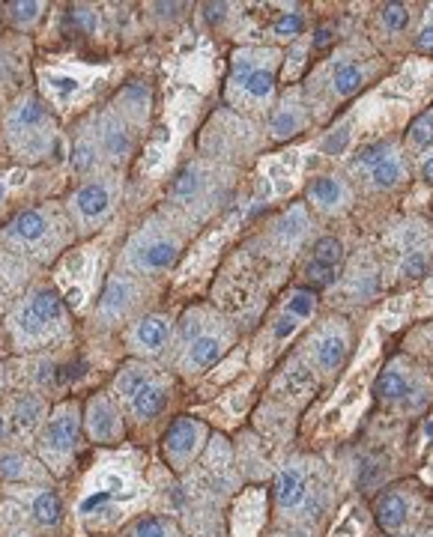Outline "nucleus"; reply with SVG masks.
Wrapping results in <instances>:
<instances>
[{"label":"nucleus","mask_w":433,"mask_h":537,"mask_svg":"<svg viewBox=\"0 0 433 537\" xmlns=\"http://www.w3.org/2000/svg\"><path fill=\"white\" fill-rule=\"evenodd\" d=\"M0 478L6 484H27V487H42L48 484L51 472L30 460L27 454H0Z\"/></svg>","instance_id":"obj_8"},{"label":"nucleus","mask_w":433,"mask_h":537,"mask_svg":"<svg viewBox=\"0 0 433 537\" xmlns=\"http://www.w3.org/2000/svg\"><path fill=\"white\" fill-rule=\"evenodd\" d=\"M416 45H419V51H425V54H433V21H428V24L422 27V33H419Z\"/></svg>","instance_id":"obj_40"},{"label":"nucleus","mask_w":433,"mask_h":537,"mask_svg":"<svg viewBox=\"0 0 433 537\" xmlns=\"http://www.w3.org/2000/svg\"><path fill=\"white\" fill-rule=\"evenodd\" d=\"M314 356H317V364H320L323 370H338L341 361H344V356H347V341H344V335L326 332V335L317 341Z\"/></svg>","instance_id":"obj_19"},{"label":"nucleus","mask_w":433,"mask_h":537,"mask_svg":"<svg viewBox=\"0 0 433 537\" xmlns=\"http://www.w3.org/2000/svg\"><path fill=\"white\" fill-rule=\"evenodd\" d=\"M195 188H198V179H195V174H183L174 191H177V197H180V200H192Z\"/></svg>","instance_id":"obj_39"},{"label":"nucleus","mask_w":433,"mask_h":537,"mask_svg":"<svg viewBox=\"0 0 433 537\" xmlns=\"http://www.w3.org/2000/svg\"><path fill=\"white\" fill-rule=\"evenodd\" d=\"M428 266H431V257L422 248H410L404 263H401V275L404 278H422L428 272Z\"/></svg>","instance_id":"obj_28"},{"label":"nucleus","mask_w":433,"mask_h":537,"mask_svg":"<svg viewBox=\"0 0 433 537\" xmlns=\"http://www.w3.org/2000/svg\"><path fill=\"white\" fill-rule=\"evenodd\" d=\"M51 138H54V132H51V120H48L42 102L24 99L9 117V141L15 144V150L30 159H39L48 153Z\"/></svg>","instance_id":"obj_2"},{"label":"nucleus","mask_w":433,"mask_h":537,"mask_svg":"<svg viewBox=\"0 0 433 537\" xmlns=\"http://www.w3.org/2000/svg\"><path fill=\"white\" fill-rule=\"evenodd\" d=\"M422 179H425L428 185H433V156L425 162V165H422Z\"/></svg>","instance_id":"obj_43"},{"label":"nucleus","mask_w":433,"mask_h":537,"mask_svg":"<svg viewBox=\"0 0 433 537\" xmlns=\"http://www.w3.org/2000/svg\"><path fill=\"white\" fill-rule=\"evenodd\" d=\"M371 179H374L377 188H395V185L404 179V165H401V159H398V156H386L380 165L371 168Z\"/></svg>","instance_id":"obj_23"},{"label":"nucleus","mask_w":433,"mask_h":537,"mask_svg":"<svg viewBox=\"0 0 433 537\" xmlns=\"http://www.w3.org/2000/svg\"><path fill=\"white\" fill-rule=\"evenodd\" d=\"M204 436H207L204 424L198 418H189V415H180L168 427V433H165V457L171 460V466L177 472L186 469L198 457V451L204 445Z\"/></svg>","instance_id":"obj_4"},{"label":"nucleus","mask_w":433,"mask_h":537,"mask_svg":"<svg viewBox=\"0 0 433 537\" xmlns=\"http://www.w3.org/2000/svg\"><path fill=\"white\" fill-rule=\"evenodd\" d=\"M99 144H102L105 156H111V159H123V156L132 150V138H129V132H126L114 117H108V120L102 123Z\"/></svg>","instance_id":"obj_17"},{"label":"nucleus","mask_w":433,"mask_h":537,"mask_svg":"<svg viewBox=\"0 0 433 537\" xmlns=\"http://www.w3.org/2000/svg\"><path fill=\"white\" fill-rule=\"evenodd\" d=\"M275 499H278L281 508H296L305 499V478H302L299 469L287 466V469L278 472V478H275Z\"/></svg>","instance_id":"obj_14"},{"label":"nucleus","mask_w":433,"mask_h":537,"mask_svg":"<svg viewBox=\"0 0 433 537\" xmlns=\"http://www.w3.org/2000/svg\"><path fill=\"white\" fill-rule=\"evenodd\" d=\"M30 511L15 499L0 508V537H30Z\"/></svg>","instance_id":"obj_16"},{"label":"nucleus","mask_w":433,"mask_h":537,"mask_svg":"<svg viewBox=\"0 0 433 537\" xmlns=\"http://www.w3.org/2000/svg\"><path fill=\"white\" fill-rule=\"evenodd\" d=\"M305 278H308V284H311V287L323 290V287L335 284V278H338V269H332V266H323V263L311 260V263H308V269H305Z\"/></svg>","instance_id":"obj_30"},{"label":"nucleus","mask_w":433,"mask_h":537,"mask_svg":"<svg viewBox=\"0 0 433 537\" xmlns=\"http://www.w3.org/2000/svg\"><path fill=\"white\" fill-rule=\"evenodd\" d=\"M111 200H114V194H111V185H108V182H87V185L75 194L72 203H75L78 218H81L84 224H93V221H99V218L108 215Z\"/></svg>","instance_id":"obj_9"},{"label":"nucleus","mask_w":433,"mask_h":537,"mask_svg":"<svg viewBox=\"0 0 433 537\" xmlns=\"http://www.w3.org/2000/svg\"><path fill=\"white\" fill-rule=\"evenodd\" d=\"M314 260L323 263V266H332V269H341L344 263V248L335 236H323L317 245H314Z\"/></svg>","instance_id":"obj_26"},{"label":"nucleus","mask_w":433,"mask_h":537,"mask_svg":"<svg viewBox=\"0 0 433 537\" xmlns=\"http://www.w3.org/2000/svg\"><path fill=\"white\" fill-rule=\"evenodd\" d=\"M407 391H410V382H407V376L398 373V370H389V373L377 376V382H374V394H377V397H386V400H398V397H404Z\"/></svg>","instance_id":"obj_24"},{"label":"nucleus","mask_w":433,"mask_h":537,"mask_svg":"<svg viewBox=\"0 0 433 537\" xmlns=\"http://www.w3.org/2000/svg\"><path fill=\"white\" fill-rule=\"evenodd\" d=\"M180 248L174 239L168 236H141L132 251H129V263L138 269V272H162L168 266H174Z\"/></svg>","instance_id":"obj_6"},{"label":"nucleus","mask_w":433,"mask_h":537,"mask_svg":"<svg viewBox=\"0 0 433 537\" xmlns=\"http://www.w3.org/2000/svg\"><path fill=\"white\" fill-rule=\"evenodd\" d=\"M93 162H96V144H90V141H78L75 150H72V165H75L78 171H90Z\"/></svg>","instance_id":"obj_34"},{"label":"nucleus","mask_w":433,"mask_h":537,"mask_svg":"<svg viewBox=\"0 0 433 537\" xmlns=\"http://www.w3.org/2000/svg\"><path fill=\"white\" fill-rule=\"evenodd\" d=\"M168 535H171V529H168V523L159 520V517H141V520L132 526V532H129V537H168Z\"/></svg>","instance_id":"obj_31"},{"label":"nucleus","mask_w":433,"mask_h":537,"mask_svg":"<svg viewBox=\"0 0 433 537\" xmlns=\"http://www.w3.org/2000/svg\"><path fill=\"white\" fill-rule=\"evenodd\" d=\"M293 329H296V317H290V314H287V317H281V320H278L275 335H278V338H287V335H293Z\"/></svg>","instance_id":"obj_41"},{"label":"nucleus","mask_w":433,"mask_h":537,"mask_svg":"<svg viewBox=\"0 0 433 537\" xmlns=\"http://www.w3.org/2000/svg\"><path fill=\"white\" fill-rule=\"evenodd\" d=\"M63 323V305L54 290H36L15 317V332L21 341H42Z\"/></svg>","instance_id":"obj_3"},{"label":"nucleus","mask_w":433,"mask_h":537,"mask_svg":"<svg viewBox=\"0 0 433 537\" xmlns=\"http://www.w3.org/2000/svg\"><path fill=\"white\" fill-rule=\"evenodd\" d=\"M311 200L320 206V209H326V212H335L344 200H347V191H344V185L338 182V179L332 177H320L314 185H311Z\"/></svg>","instance_id":"obj_20"},{"label":"nucleus","mask_w":433,"mask_h":537,"mask_svg":"<svg viewBox=\"0 0 433 537\" xmlns=\"http://www.w3.org/2000/svg\"><path fill=\"white\" fill-rule=\"evenodd\" d=\"M42 400L36 394H21L15 403H12V415H9V424H12V433H30L36 430V424L42 421Z\"/></svg>","instance_id":"obj_12"},{"label":"nucleus","mask_w":433,"mask_h":537,"mask_svg":"<svg viewBox=\"0 0 433 537\" xmlns=\"http://www.w3.org/2000/svg\"><path fill=\"white\" fill-rule=\"evenodd\" d=\"M12 233H15L21 242H27V245H39V242H45V236L51 233V221L45 218V212L27 209V212H21V215L12 221Z\"/></svg>","instance_id":"obj_13"},{"label":"nucleus","mask_w":433,"mask_h":537,"mask_svg":"<svg viewBox=\"0 0 433 537\" xmlns=\"http://www.w3.org/2000/svg\"><path fill=\"white\" fill-rule=\"evenodd\" d=\"M150 379H153V376H150V367H144V364H129V367H123L120 376H117V394H120L123 400H132L135 391L144 388Z\"/></svg>","instance_id":"obj_22"},{"label":"nucleus","mask_w":433,"mask_h":537,"mask_svg":"<svg viewBox=\"0 0 433 537\" xmlns=\"http://www.w3.org/2000/svg\"><path fill=\"white\" fill-rule=\"evenodd\" d=\"M132 299H135L132 284H129L126 278H111L108 287H105V293H102V305H99V308H102V314H105L108 320H120V317L129 311Z\"/></svg>","instance_id":"obj_11"},{"label":"nucleus","mask_w":433,"mask_h":537,"mask_svg":"<svg viewBox=\"0 0 433 537\" xmlns=\"http://www.w3.org/2000/svg\"><path fill=\"white\" fill-rule=\"evenodd\" d=\"M389 156V144H371L356 156V168H374Z\"/></svg>","instance_id":"obj_35"},{"label":"nucleus","mask_w":433,"mask_h":537,"mask_svg":"<svg viewBox=\"0 0 433 537\" xmlns=\"http://www.w3.org/2000/svg\"><path fill=\"white\" fill-rule=\"evenodd\" d=\"M407 511H410V508H407V499H404V496H398V493H386V496L377 502V523H380L383 529L395 532V529L404 526Z\"/></svg>","instance_id":"obj_18"},{"label":"nucleus","mask_w":433,"mask_h":537,"mask_svg":"<svg viewBox=\"0 0 433 537\" xmlns=\"http://www.w3.org/2000/svg\"><path fill=\"white\" fill-rule=\"evenodd\" d=\"M18 502L30 511L33 523H39L42 529H54L63 520V502L48 487H27V493Z\"/></svg>","instance_id":"obj_7"},{"label":"nucleus","mask_w":433,"mask_h":537,"mask_svg":"<svg viewBox=\"0 0 433 537\" xmlns=\"http://www.w3.org/2000/svg\"><path fill=\"white\" fill-rule=\"evenodd\" d=\"M218 356H221V341L213 338V335H201V338L192 341V347H189L186 367H189V370H204V367H210Z\"/></svg>","instance_id":"obj_21"},{"label":"nucleus","mask_w":433,"mask_h":537,"mask_svg":"<svg viewBox=\"0 0 433 537\" xmlns=\"http://www.w3.org/2000/svg\"><path fill=\"white\" fill-rule=\"evenodd\" d=\"M326 42H329V30H320L317 33V45H326Z\"/></svg>","instance_id":"obj_45"},{"label":"nucleus","mask_w":433,"mask_h":537,"mask_svg":"<svg viewBox=\"0 0 433 537\" xmlns=\"http://www.w3.org/2000/svg\"><path fill=\"white\" fill-rule=\"evenodd\" d=\"M168 335H171L168 320H162V317H147V320H141L138 329H135V344H138L144 353H159V350L165 347Z\"/></svg>","instance_id":"obj_15"},{"label":"nucleus","mask_w":433,"mask_h":537,"mask_svg":"<svg viewBox=\"0 0 433 537\" xmlns=\"http://www.w3.org/2000/svg\"><path fill=\"white\" fill-rule=\"evenodd\" d=\"M204 9H207V18H210V21H221V18H224V9H227V6H224V3H216V6H213V3H207Z\"/></svg>","instance_id":"obj_42"},{"label":"nucleus","mask_w":433,"mask_h":537,"mask_svg":"<svg viewBox=\"0 0 433 537\" xmlns=\"http://www.w3.org/2000/svg\"><path fill=\"white\" fill-rule=\"evenodd\" d=\"M299 30H302V15H296V12L281 15V18L275 21V33H278V36H296Z\"/></svg>","instance_id":"obj_37"},{"label":"nucleus","mask_w":433,"mask_h":537,"mask_svg":"<svg viewBox=\"0 0 433 537\" xmlns=\"http://www.w3.org/2000/svg\"><path fill=\"white\" fill-rule=\"evenodd\" d=\"M81 424L96 445H117L123 439V415L105 394H96L87 400Z\"/></svg>","instance_id":"obj_5"},{"label":"nucleus","mask_w":433,"mask_h":537,"mask_svg":"<svg viewBox=\"0 0 433 537\" xmlns=\"http://www.w3.org/2000/svg\"><path fill=\"white\" fill-rule=\"evenodd\" d=\"M425 433H428V436L433 439V421H428V424H425Z\"/></svg>","instance_id":"obj_46"},{"label":"nucleus","mask_w":433,"mask_h":537,"mask_svg":"<svg viewBox=\"0 0 433 537\" xmlns=\"http://www.w3.org/2000/svg\"><path fill=\"white\" fill-rule=\"evenodd\" d=\"M9 9H12L15 21H33V18L39 15L42 3H12Z\"/></svg>","instance_id":"obj_38"},{"label":"nucleus","mask_w":433,"mask_h":537,"mask_svg":"<svg viewBox=\"0 0 433 537\" xmlns=\"http://www.w3.org/2000/svg\"><path fill=\"white\" fill-rule=\"evenodd\" d=\"M165 403H168V391L156 379H150L144 388L135 391V397L129 400V409L138 421H153L165 409Z\"/></svg>","instance_id":"obj_10"},{"label":"nucleus","mask_w":433,"mask_h":537,"mask_svg":"<svg viewBox=\"0 0 433 537\" xmlns=\"http://www.w3.org/2000/svg\"><path fill=\"white\" fill-rule=\"evenodd\" d=\"M362 81H365L362 69H359L356 63H344V66L335 72L332 87H335V93H338V96H353V93L362 87Z\"/></svg>","instance_id":"obj_25"},{"label":"nucleus","mask_w":433,"mask_h":537,"mask_svg":"<svg viewBox=\"0 0 433 537\" xmlns=\"http://www.w3.org/2000/svg\"><path fill=\"white\" fill-rule=\"evenodd\" d=\"M383 21H386L389 30L401 33V30H407V24H410V9H407L404 3H386V6H383Z\"/></svg>","instance_id":"obj_32"},{"label":"nucleus","mask_w":433,"mask_h":537,"mask_svg":"<svg viewBox=\"0 0 433 537\" xmlns=\"http://www.w3.org/2000/svg\"><path fill=\"white\" fill-rule=\"evenodd\" d=\"M410 141L419 150H428L433 144V114H422L413 126H410Z\"/></svg>","instance_id":"obj_29"},{"label":"nucleus","mask_w":433,"mask_h":537,"mask_svg":"<svg viewBox=\"0 0 433 537\" xmlns=\"http://www.w3.org/2000/svg\"><path fill=\"white\" fill-rule=\"evenodd\" d=\"M314 308H317L314 293H296V296L290 299V305H287V314L296 317V320H305V317L314 314Z\"/></svg>","instance_id":"obj_33"},{"label":"nucleus","mask_w":433,"mask_h":537,"mask_svg":"<svg viewBox=\"0 0 433 537\" xmlns=\"http://www.w3.org/2000/svg\"><path fill=\"white\" fill-rule=\"evenodd\" d=\"M81 442V412L75 403H60L39 436V460L48 472L66 475Z\"/></svg>","instance_id":"obj_1"},{"label":"nucleus","mask_w":433,"mask_h":537,"mask_svg":"<svg viewBox=\"0 0 433 537\" xmlns=\"http://www.w3.org/2000/svg\"><path fill=\"white\" fill-rule=\"evenodd\" d=\"M299 126H302V117H299V111H296L293 105H284V108L272 117V132H275L278 138L299 132Z\"/></svg>","instance_id":"obj_27"},{"label":"nucleus","mask_w":433,"mask_h":537,"mask_svg":"<svg viewBox=\"0 0 433 537\" xmlns=\"http://www.w3.org/2000/svg\"><path fill=\"white\" fill-rule=\"evenodd\" d=\"M54 87L66 93V90H75V81H69V78H57V84H54Z\"/></svg>","instance_id":"obj_44"},{"label":"nucleus","mask_w":433,"mask_h":537,"mask_svg":"<svg viewBox=\"0 0 433 537\" xmlns=\"http://www.w3.org/2000/svg\"><path fill=\"white\" fill-rule=\"evenodd\" d=\"M281 233H284L287 239H299V236L305 233V215H302V209H293V212L281 221Z\"/></svg>","instance_id":"obj_36"}]
</instances>
